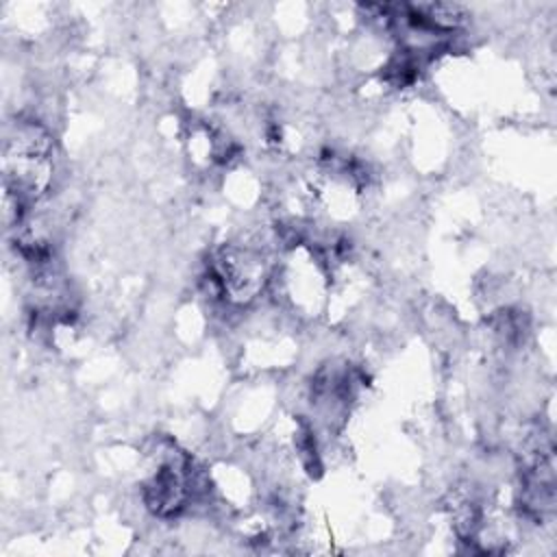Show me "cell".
<instances>
[{
  "mask_svg": "<svg viewBox=\"0 0 557 557\" xmlns=\"http://www.w3.org/2000/svg\"><path fill=\"white\" fill-rule=\"evenodd\" d=\"M194 479L189 459L174 446H159L144 483V500L157 516L178 513L191 492Z\"/></svg>",
  "mask_w": 557,
  "mask_h": 557,
  "instance_id": "cell-1",
  "label": "cell"
}]
</instances>
